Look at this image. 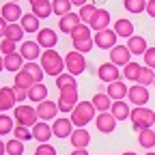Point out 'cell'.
<instances>
[{"label":"cell","mask_w":155,"mask_h":155,"mask_svg":"<svg viewBox=\"0 0 155 155\" xmlns=\"http://www.w3.org/2000/svg\"><path fill=\"white\" fill-rule=\"evenodd\" d=\"M93 45H95L93 39H88V41H75V43H73V50L80 52V54H86V52L93 50Z\"/></svg>","instance_id":"f6af8a7d"},{"label":"cell","mask_w":155,"mask_h":155,"mask_svg":"<svg viewBox=\"0 0 155 155\" xmlns=\"http://www.w3.org/2000/svg\"><path fill=\"white\" fill-rule=\"evenodd\" d=\"M0 15H2L9 24H15L17 19H22V9H19V5L17 2H7V5H2V9H0Z\"/></svg>","instance_id":"2e32d148"},{"label":"cell","mask_w":155,"mask_h":155,"mask_svg":"<svg viewBox=\"0 0 155 155\" xmlns=\"http://www.w3.org/2000/svg\"><path fill=\"white\" fill-rule=\"evenodd\" d=\"M138 144H140V147H144L147 151L155 147V129H153V127L138 131Z\"/></svg>","instance_id":"4dcf8cb0"},{"label":"cell","mask_w":155,"mask_h":155,"mask_svg":"<svg viewBox=\"0 0 155 155\" xmlns=\"http://www.w3.org/2000/svg\"><path fill=\"white\" fill-rule=\"evenodd\" d=\"M32 13L39 17V19H45L54 13L52 9V0H48V2H39V5H32Z\"/></svg>","instance_id":"d6a6232c"},{"label":"cell","mask_w":155,"mask_h":155,"mask_svg":"<svg viewBox=\"0 0 155 155\" xmlns=\"http://www.w3.org/2000/svg\"><path fill=\"white\" fill-rule=\"evenodd\" d=\"M71 0H52V9H54V13L58 15V17H63V15H67L69 11H71Z\"/></svg>","instance_id":"d590c367"},{"label":"cell","mask_w":155,"mask_h":155,"mask_svg":"<svg viewBox=\"0 0 155 155\" xmlns=\"http://www.w3.org/2000/svg\"><path fill=\"white\" fill-rule=\"evenodd\" d=\"M22 67H24V58H22V54H19V52H13V54H7V56H5V69H7V71L17 73Z\"/></svg>","instance_id":"cb8c5ba5"},{"label":"cell","mask_w":155,"mask_h":155,"mask_svg":"<svg viewBox=\"0 0 155 155\" xmlns=\"http://www.w3.org/2000/svg\"><path fill=\"white\" fill-rule=\"evenodd\" d=\"M0 88H2V86H0Z\"/></svg>","instance_id":"be15d7a7"},{"label":"cell","mask_w":155,"mask_h":155,"mask_svg":"<svg viewBox=\"0 0 155 155\" xmlns=\"http://www.w3.org/2000/svg\"><path fill=\"white\" fill-rule=\"evenodd\" d=\"M153 129H155V125H153Z\"/></svg>","instance_id":"6125c7cd"},{"label":"cell","mask_w":155,"mask_h":155,"mask_svg":"<svg viewBox=\"0 0 155 155\" xmlns=\"http://www.w3.org/2000/svg\"><path fill=\"white\" fill-rule=\"evenodd\" d=\"M95 32H99V30H106L108 26H110V13L106 11V9H97V13H95V17L91 19V24H88Z\"/></svg>","instance_id":"d6986e66"},{"label":"cell","mask_w":155,"mask_h":155,"mask_svg":"<svg viewBox=\"0 0 155 155\" xmlns=\"http://www.w3.org/2000/svg\"><path fill=\"white\" fill-rule=\"evenodd\" d=\"M24 149H26L24 142H22V140H17V138H13V140L7 142V153H9V155H22Z\"/></svg>","instance_id":"ee69618b"},{"label":"cell","mask_w":155,"mask_h":155,"mask_svg":"<svg viewBox=\"0 0 155 155\" xmlns=\"http://www.w3.org/2000/svg\"><path fill=\"white\" fill-rule=\"evenodd\" d=\"M37 114H39V121H52L58 114V104H54L50 99L37 104Z\"/></svg>","instance_id":"30bf717a"},{"label":"cell","mask_w":155,"mask_h":155,"mask_svg":"<svg viewBox=\"0 0 155 155\" xmlns=\"http://www.w3.org/2000/svg\"><path fill=\"white\" fill-rule=\"evenodd\" d=\"M144 155H155V153H153V151H147V153H144Z\"/></svg>","instance_id":"91938a15"},{"label":"cell","mask_w":155,"mask_h":155,"mask_svg":"<svg viewBox=\"0 0 155 155\" xmlns=\"http://www.w3.org/2000/svg\"><path fill=\"white\" fill-rule=\"evenodd\" d=\"M127 97H129V101H131L134 106H144V104L149 101V97H151V95H149V88H147V86L136 84V86L129 88Z\"/></svg>","instance_id":"7c38bea8"},{"label":"cell","mask_w":155,"mask_h":155,"mask_svg":"<svg viewBox=\"0 0 155 155\" xmlns=\"http://www.w3.org/2000/svg\"><path fill=\"white\" fill-rule=\"evenodd\" d=\"M19 54H22L24 61H37L41 56V45L37 41H26V43L19 45Z\"/></svg>","instance_id":"ac0fdd59"},{"label":"cell","mask_w":155,"mask_h":155,"mask_svg":"<svg viewBox=\"0 0 155 155\" xmlns=\"http://www.w3.org/2000/svg\"><path fill=\"white\" fill-rule=\"evenodd\" d=\"M125 9L131 11V13H142L147 9V0H125Z\"/></svg>","instance_id":"7bdbcfd3"},{"label":"cell","mask_w":155,"mask_h":155,"mask_svg":"<svg viewBox=\"0 0 155 155\" xmlns=\"http://www.w3.org/2000/svg\"><path fill=\"white\" fill-rule=\"evenodd\" d=\"M9 2H17V0H9Z\"/></svg>","instance_id":"94428289"},{"label":"cell","mask_w":155,"mask_h":155,"mask_svg":"<svg viewBox=\"0 0 155 155\" xmlns=\"http://www.w3.org/2000/svg\"><path fill=\"white\" fill-rule=\"evenodd\" d=\"M5 153H7V142L0 140V155H5Z\"/></svg>","instance_id":"11a10c76"},{"label":"cell","mask_w":155,"mask_h":155,"mask_svg":"<svg viewBox=\"0 0 155 155\" xmlns=\"http://www.w3.org/2000/svg\"><path fill=\"white\" fill-rule=\"evenodd\" d=\"M0 52H2L5 56H7V54H13V52H15V41H11V39L5 37L2 43H0Z\"/></svg>","instance_id":"7dc6e473"},{"label":"cell","mask_w":155,"mask_h":155,"mask_svg":"<svg viewBox=\"0 0 155 155\" xmlns=\"http://www.w3.org/2000/svg\"><path fill=\"white\" fill-rule=\"evenodd\" d=\"M56 86H58V91H61V88H71V86H78L75 75H71V73H61V75L56 78Z\"/></svg>","instance_id":"74e56055"},{"label":"cell","mask_w":155,"mask_h":155,"mask_svg":"<svg viewBox=\"0 0 155 155\" xmlns=\"http://www.w3.org/2000/svg\"><path fill=\"white\" fill-rule=\"evenodd\" d=\"M95 106H93V101H78L75 106H73V110H71V123H73V127H86V123H91L93 119H95Z\"/></svg>","instance_id":"6da1fadb"},{"label":"cell","mask_w":155,"mask_h":155,"mask_svg":"<svg viewBox=\"0 0 155 155\" xmlns=\"http://www.w3.org/2000/svg\"><path fill=\"white\" fill-rule=\"evenodd\" d=\"M97 78L110 84V82H116L121 78V71H119V67L114 63H104V65H99V69H97Z\"/></svg>","instance_id":"9c48e42d"},{"label":"cell","mask_w":155,"mask_h":155,"mask_svg":"<svg viewBox=\"0 0 155 155\" xmlns=\"http://www.w3.org/2000/svg\"><path fill=\"white\" fill-rule=\"evenodd\" d=\"M91 30H93V28H91L88 24H82V22H80V24H78V26L69 32V35H71V41H73V43H75V41H88V39H91Z\"/></svg>","instance_id":"f1b7e54d"},{"label":"cell","mask_w":155,"mask_h":155,"mask_svg":"<svg viewBox=\"0 0 155 155\" xmlns=\"http://www.w3.org/2000/svg\"><path fill=\"white\" fill-rule=\"evenodd\" d=\"M116 32L106 28V30H99V32H95V45L97 48H101V50H112L114 43H116Z\"/></svg>","instance_id":"52a82bcc"},{"label":"cell","mask_w":155,"mask_h":155,"mask_svg":"<svg viewBox=\"0 0 155 155\" xmlns=\"http://www.w3.org/2000/svg\"><path fill=\"white\" fill-rule=\"evenodd\" d=\"M69 155H88V151H86V149H73Z\"/></svg>","instance_id":"f5cc1de1"},{"label":"cell","mask_w":155,"mask_h":155,"mask_svg":"<svg viewBox=\"0 0 155 155\" xmlns=\"http://www.w3.org/2000/svg\"><path fill=\"white\" fill-rule=\"evenodd\" d=\"M129 121H131L134 129H138V131L149 129V127L155 125V112L149 110V108H142V106H136L129 112Z\"/></svg>","instance_id":"3957f363"},{"label":"cell","mask_w":155,"mask_h":155,"mask_svg":"<svg viewBox=\"0 0 155 155\" xmlns=\"http://www.w3.org/2000/svg\"><path fill=\"white\" fill-rule=\"evenodd\" d=\"M28 99H32L35 104H41L48 99V86L43 82H37L30 91H28Z\"/></svg>","instance_id":"83f0119b"},{"label":"cell","mask_w":155,"mask_h":155,"mask_svg":"<svg viewBox=\"0 0 155 155\" xmlns=\"http://www.w3.org/2000/svg\"><path fill=\"white\" fill-rule=\"evenodd\" d=\"M108 95H110V99H123V97H127V84L125 82H121V80H116V82H110L108 84V91H106Z\"/></svg>","instance_id":"603a6c76"},{"label":"cell","mask_w":155,"mask_h":155,"mask_svg":"<svg viewBox=\"0 0 155 155\" xmlns=\"http://www.w3.org/2000/svg\"><path fill=\"white\" fill-rule=\"evenodd\" d=\"M153 84H155V82H153Z\"/></svg>","instance_id":"e7e4bbea"},{"label":"cell","mask_w":155,"mask_h":155,"mask_svg":"<svg viewBox=\"0 0 155 155\" xmlns=\"http://www.w3.org/2000/svg\"><path fill=\"white\" fill-rule=\"evenodd\" d=\"M15 88V97H17V101H24L26 97H28V91L26 88H19V86H13Z\"/></svg>","instance_id":"681fc988"},{"label":"cell","mask_w":155,"mask_h":155,"mask_svg":"<svg viewBox=\"0 0 155 155\" xmlns=\"http://www.w3.org/2000/svg\"><path fill=\"white\" fill-rule=\"evenodd\" d=\"M127 48H129L131 54H144V52H147V39L134 35V37L127 39Z\"/></svg>","instance_id":"f546056e"},{"label":"cell","mask_w":155,"mask_h":155,"mask_svg":"<svg viewBox=\"0 0 155 155\" xmlns=\"http://www.w3.org/2000/svg\"><path fill=\"white\" fill-rule=\"evenodd\" d=\"M19 24L26 32H39V17L35 13H24L22 19H19Z\"/></svg>","instance_id":"1f68e13d"},{"label":"cell","mask_w":155,"mask_h":155,"mask_svg":"<svg viewBox=\"0 0 155 155\" xmlns=\"http://www.w3.org/2000/svg\"><path fill=\"white\" fill-rule=\"evenodd\" d=\"M28 2H30V7H32V5H39V2H48V0H28Z\"/></svg>","instance_id":"9f6ffc18"},{"label":"cell","mask_w":155,"mask_h":155,"mask_svg":"<svg viewBox=\"0 0 155 155\" xmlns=\"http://www.w3.org/2000/svg\"><path fill=\"white\" fill-rule=\"evenodd\" d=\"M32 155H56V149H54L52 144H48V142H43L41 147H37V151H35Z\"/></svg>","instance_id":"c3c4849f"},{"label":"cell","mask_w":155,"mask_h":155,"mask_svg":"<svg viewBox=\"0 0 155 155\" xmlns=\"http://www.w3.org/2000/svg\"><path fill=\"white\" fill-rule=\"evenodd\" d=\"M2 69H5V58L0 56V71H2Z\"/></svg>","instance_id":"6f0895ef"},{"label":"cell","mask_w":155,"mask_h":155,"mask_svg":"<svg viewBox=\"0 0 155 155\" xmlns=\"http://www.w3.org/2000/svg\"><path fill=\"white\" fill-rule=\"evenodd\" d=\"M114 32H116V37H125V39H129V37H134V24L129 22V19H116L114 22Z\"/></svg>","instance_id":"4316f807"},{"label":"cell","mask_w":155,"mask_h":155,"mask_svg":"<svg viewBox=\"0 0 155 155\" xmlns=\"http://www.w3.org/2000/svg\"><path fill=\"white\" fill-rule=\"evenodd\" d=\"M24 69L35 78L37 82H43V73H45V71H43V67H41V65H37L35 61H28V63L24 65Z\"/></svg>","instance_id":"8d00e7d4"},{"label":"cell","mask_w":155,"mask_h":155,"mask_svg":"<svg viewBox=\"0 0 155 155\" xmlns=\"http://www.w3.org/2000/svg\"><path fill=\"white\" fill-rule=\"evenodd\" d=\"M52 131L56 138H69L71 131H73V123L71 119H54V125H52Z\"/></svg>","instance_id":"4fadbf2b"},{"label":"cell","mask_w":155,"mask_h":155,"mask_svg":"<svg viewBox=\"0 0 155 155\" xmlns=\"http://www.w3.org/2000/svg\"><path fill=\"white\" fill-rule=\"evenodd\" d=\"M91 101H93V106H95L97 112H108L112 108V99H110L108 93H95V97Z\"/></svg>","instance_id":"d4e9b609"},{"label":"cell","mask_w":155,"mask_h":155,"mask_svg":"<svg viewBox=\"0 0 155 155\" xmlns=\"http://www.w3.org/2000/svg\"><path fill=\"white\" fill-rule=\"evenodd\" d=\"M147 13L151 17H155V0H149V2H147Z\"/></svg>","instance_id":"816d5d0a"},{"label":"cell","mask_w":155,"mask_h":155,"mask_svg":"<svg viewBox=\"0 0 155 155\" xmlns=\"http://www.w3.org/2000/svg\"><path fill=\"white\" fill-rule=\"evenodd\" d=\"M95 13H97V7L95 5H84V7H80V19H82V24H91V19L95 17Z\"/></svg>","instance_id":"60d3db41"},{"label":"cell","mask_w":155,"mask_h":155,"mask_svg":"<svg viewBox=\"0 0 155 155\" xmlns=\"http://www.w3.org/2000/svg\"><path fill=\"white\" fill-rule=\"evenodd\" d=\"M95 123H97V129H99L101 134H112L116 129V119L112 116V112H99L97 119H95Z\"/></svg>","instance_id":"8fae6325"},{"label":"cell","mask_w":155,"mask_h":155,"mask_svg":"<svg viewBox=\"0 0 155 155\" xmlns=\"http://www.w3.org/2000/svg\"><path fill=\"white\" fill-rule=\"evenodd\" d=\"M13 136H15L17 140H22V142H28V140H32V138H35V136H32V129H30V127H26V125H15Z\"/></svg>","instance_id":"f35d334b"},{"label":"cell","mask_w":155,"mask_h":155,"mask_svg":"<svg viewBox=\"0 0 155 155\" xmlns=\"http://www.w3.org/2000/svg\"><path fill=\"white\" fill-rule=\"evenodd\" d=\"M142 58H144V65L147 67L155 69V48H147V52L142 54Z\"/></svg>","instance_id":"bcb514c9"},{"label":"cell","mask_w":155,"mask_h":155,"mask_svg":"<svg viewBox=\"0 0 155 155\" xmlns=\"http://www.w3.org/2000/svg\"><path fill=\"white\" fill-rule=\"evenodd\" d=\"M69 140H71V147H75V149H86L91 142V134L84 127H75L69 136Z\"/></svg>","instance_id":"5bb4252c"},{"label":"cell","mask_w":155,"mask_h":155,"mask_svg":"<svg viewBox=\"0 0 155 155\" xmlns=\"http://www.w3.org/2000/svg\"><path fill=\"white\" fill-rule=\"evenodd\" d=\"M56 41H58V35H56V30H52V28H43V30L37 32V43L41 45V48H45V50L54 48Z\"/></svg>","instance_id":"e0dca14e"},{"label":"cell","mask_w":155,"mask_h":155,"mask_svg":"<svg viewBox=\"0 0 155 155\" xmlns=\"http://www.w3.org/2000/svg\"><path fill=\"white\" fill-rule=\"evenodd\" d=\"M15 129V123L9 114H0V136H7Z\"/></svg>","instance_id":"b9f144b4"},{"label":"cell","mask_w":155,"mask_h":155,"mask_svg":"<svg viewBox=\"0 0 155 155\" xmlns=\"http://www.w3.org/2000/svg\"><path fill=\"white\" fill-rule=\"evenodd\" d=\"M15 88H9V86H2L0 88V112H7V110H13L15 108Z\"/></svg>","instance_id":"9a60e30c"},{"label":"cell","mask_w":155,"mask_h":155,"mask_svg":"<svg viewBox=\"0 0 155 155\" xmlns=\"http://www.w3.org/2000/svg\"><path fill=\"white\" fill-rule=\"evenodd\" d=\"M112 116H114V119L116 121H125V119H129V106L123 101V99H116V101H112Z\"/></svg>","instance_id":"484cf974"},{"label":"cell","mask_w":155,"mask_h":155,"mask_svg":"<svg viewBox=\"0 0 155 155\" xmlns=\"http://www.w3.org/2000/svg\"><path fill=\"white\" fill-rule=\"evenodd\" d=\"M41 67H43V71H45L48 75L58 78V75L63 73V69H65V58H61V54H58L54 48L43 50V56H41Z\"/></svg>","instance_id":"7a4b0ae2"},{"label":"cell","mask_w":155,"mask_h":155,"mask_svg":"<svg viewBox=\"0 0 155 155\" xmlns=\"http://www.w3.org/2000/svg\"><path fill=\"white\" fill-rule=\"evenodd\" d=\"M7 28H9V22L0 15V39H5L7 37Z\"/></svg>","instance_id":"f907efd6"},{"label":"cell","mask_w":155,"mask_h":155,"mask_svg":"<svg viewBox=\"0 0 155 155\" xmlns=\"http://www.w3.org/2000/svg\"><path fill=\"white\" fill-rule=\"evenodd\" d=\"M32 129V136H35V140H39V142H48L50 138H52V136H54V131H52V127L45 123V121H39L35 127H30Z\"/></svg>","instance_id":"ffe728a7"},{"label":"cell","mask_w":155,"mask_h":155,"mask_svg":"<svg viewBox=\"0 0 155 155\" xmlns=\"http://www.w3.org/2000/svg\"><path fill=\"white\" fill-rule=\"evenodd\" d=\"M58 110L61 112H71L73 106L78 104V86H71V88H61L58 91Z\"/></svg>","instance_id":"8992f818"},{"label":"cell","mask_w":155,"mask_h":155,"mask_svg":"<svg viewBox=\"0 0 155 155\" xmlns=\"http://www.w3.org/2000/svg\"><path fill=\"white\" fill-rule=\"evenodd\" d=\"M24 28H22V24H9V28H7V39H11V41H15V43H19L24 39Z\"/></svg>","instance_id":"e575fe53"},{"label":"cell","mask_w":155,"mask_h":155,"mask_svg":"<svg viewBox=\"0 0 155 155\" xmlns=\"http://www.w3.org/2000/svg\"><path fill=\"white\" fill-rule=\"evenodd\" d=\"M65 69H67V73H71V75H80V73L86 69V58H84V54L71 50V52L65 56Z\"/></svg>","instance_id":"277c9868"},{"label":"cell","mask_w":155,"mask_h":155,"mask_svg":"<svg viewBox=\"0 0 155 155\" xmlns=\"http://www.w3.org/2000/svg\"><path fill=\"white\" fill-rule=\"evenodd\" d=\"M82 22V19H80V15H78V13H73V11H69L67 15H63L61 17V22H58V26H61V32H71L78 24H80Z\"/></svg>","instance_id":"44dd1931"},{"label":"cell","mask_w":155,"mask_h":155,"mask_svg":"<svg viewBox=\"0 0 155 155\" xmlns=\"http://www.w3.org/2000/svg\"><path fill=\"white\" fill-rule=\"evenodd\" d=\"M71 5L73 7H84V5H88V0H71Z\"/></svg>","instance_id":"db71d44e"},{"label":"cell","mask_w":155,"mask_h":155,"mask_svg":"<svg viewBox=\"0 0 155 155\" xmlns=\"http://www.w3.org/2000/svg\"><path fill=\"white\" fill-rule=\"evenodd\" d=\"M140 65L138 63H134V61H129L127 65H125V69H123V78H127V80H138V73H140Z\"/></svg>","instance_id":"ab89813d"},{"label":"cell","mask_w":155,"mask_h":155,"mask_svg":"<svg viewBox=\"0 0 155 155\" xmlns=\"http://www.w3.org/2000/svg\"><path fill=\"white\" fill-rule=\"evenodd\" d=\"M37 84V80H35V78L22 67V69H19L17 73H15V84L13 86H19V88H26V91H30L32 86Z\"/></svg>","instance_id":"7402d4cb"},{"label":"cell","mask_w":155,"mask_h":155,"mask_svg":"<svg viewBox=\"0 0 155 155\" xmlns=\"http://www.w3.org/2000/svg\"><path fill=\"white\" fill-rule=\"evenodd\" d=\"M136 82H138L140 86H149V84H153L155 82V71L151 69V67H142L140 69V73H138V80H136Z\"/></svg>","instance_id":"836d02e7"},{"label":"cell","mask_w":155,"mask_h":155,"mask_svg":"<svg viewBox=\"0 0 155 155\" xmlns=\"http://www.w3.org/2000/svg\"><path fill=\"white\" fill-rule=\"evenodd\" d=\"M15 121H17V125L35 127V125L39 123L37 108H30V106H15Z\"/></svg>","instance_id":"5b68a950"},{"label":"cell","mask_w":155,"mask_h":155,"mask_svg":"<svg viewBox=\"0 0 155 155\" xmlns=\"http://www.w3.org/2000/svg\"><path fill=\"white\" fill-rule=\"evenodd\" d=\"M123 155H138V153H134V151H127V153H123Z\"/></svg>","instance_id":"680465c9"},{"label":"cell","mask_w":155,"mask_h":155,"mask_svg":"<svg viewBox=\"0 0 155 155\" xmlns=\"http://www.w3.org/2000/svg\"><path fill=\"white\" fill-rule=\"evenodd\" d=\"M110 61L116 65V67H125L129 61H131V52L127 45H114L110 50Z\"/></svg>","instance_id":"ba28073f"}]
</instances>
